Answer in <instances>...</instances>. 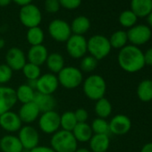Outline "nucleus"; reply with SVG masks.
<instances>
[{
    "mask_svg": "<svg viewBox=\"0 0 152 152\" xmlns=\"http://www.w3.org/2000/svg\"><path fill=\"white\" fill-rule=\"evenodd\" d=\"M119 66L127 72H137L145 66L144 53L139 47L126 45L120 49L117 56Z\"/></svg>",
    "mask_w": 152,
    "mask_h": 152,
    "instance_id": "f257e3e1",
    "label": "nucleus"
},
{
    "mask_svg": "<svg viewBox=\"0 0 152 152\" xmlns=\"http://www.w3.org/2000/svg\"><path fill=\"white\" fill-rule=\"evenodd\" d=\"M83 91L91 100L97 101L105 97L107 83L99 74H91L83 82Z\"/></svg>",
    "mask_w": 152,
    "mask_h": 152,
    "instance_id": "f03ea898",
    "label": "nucleus"
},
{
    "mask_svg": "<svg viewBox=\"0 0 152 152\" xmlns=\"http://www.w3.org/2000/svg\"><path fill=\"white\" fill-rule=\"evenodd\" d=\"M50 148L55 152H75L78 148V142L72 132L60 129L52 134Z\"/></svg>",
    "mask_w": 152,
    "mask_h": 152,
    "instance_id": "7ed1b4c3",
    "label": "nucleus"
},
{
    "mask_svg": "<svg viewBox=\"0 0 152 152\" xmlns=\"http://www.w3.org/2000/svg\"><path fill=\"white\" fill-rule=\"evenodd\" d=\"M57 80L59 85L66 90H74L83 84V72L75 66H64L58 73Z\"/></svg>",
    "mask_w": 152,
    "mask_h": 152,
    "instance_id": "20e7f679",
    "label": "nucleus"
},
{
    "mask_svg": "<svg viewBox=\"0 0 152 152\" xmlns=\"http://www.w3.org/2000/svg\"><path fill=\"white\" fill-rule=\"evenodd\" d=\"M111 49L112 48L109 43V39L104 35H93L87 39V50L89 54L98 61L107 57Z\"/></svg>",
    "mask_w": 152,
    "mask_h": 152,
    "instance_id": "39448f33",
    "label": "nucleus"
},
{
    "mask_svg": "<svg viewBox=\"0 0 152 152\" xmlns=\"http://www.w3.org/2000/svg\"><path fill=\"white\" fill-rule=\"evenodd\" d=\"M19 19L21 23L26 28L39 26L42 20L40 9L34 4H29L21 7L19 11Z\"/></svg>",
    "mask_w": 152,
    "mask_h": 152,
    "instance_id": "423d86ee",
    "label": "nucleus"
},
{
    "mask_svg": "<svg viewBox=\"0 0 152 152\" xmlns=\"http://www.w3.org/2000/svg\"><path fill=\"white\" fill-rule=\"evenodd\" d=\"M38 125L42 132L52 135L60 130V115L56 110L41 113L38 118Z\"/></svg>",
    "mask_w": 152,
    "mask_h": 152,
    "instance_id": "0eeeda50",
    "label": "nucleus"
},
{
    "mask_svg": "<svg viewBox=\"0 0 152 152\" xmlns=\"http://www.w3.org/2000/svg\"><path fill=\"white\" fill-rule=\"evenodd\" d=\"M65 46L68 55L73 59H82L87 55V39L84 36L72 34Z\"/></svg>",
    "mask_w": 152,
    "mask_h": 152,
    "instance_id": "6e6552de",
    "label": "nucleus"
},
{
    "mask_svg": "<svg viewBox=\"0 0 152 152\" xmlns=\"http://www.w3.org/2000/svg\"><path fill=\"white\" fill-rule=\"evenodd\" d=\"M48 31L50 37L57 42H66L72 34L70 24L62 19H55L50 22Z\"/></svg>",
    "mask_w": 152,
    "mask_h": 152,
    "instance_id": "1a4fd4ad",
    "label": "nucleus"
},
{
    "mask_svg": "<svg viewBox=\"0 0 152 152\" xmlns=\"http://www.w3.org/2000/svg\"><path fill=\"white\" fill-rule=\"evenodd\" d=\"M127 32L128 42L131 45L139 47L149 41L152 36L151 29L145 24H136L130 28Z\"/></svg>",
    "mask_w": 152,
    "mask_h": 152,
    "instance_id": "9d476101",
    "label": "nucleus"
},
{
    "mask_svg": "<svg viewBox=\"0 0 152 152\" xmlns=\"http://www.w3.org/2000/svg\"><path fill=\"white\" fill-rule=\"evenodd\" d=\"M17 137L20 140L23 149H27L28 151L39 144V133L38 130L31 124L23 125L18 132Z\"/></svg>",
    "mask_w": 152,
    "mask_h": 152,
    "instance_id": "9b49d317",
    "label": "nucleus"
},
{
    "mask_svg": "<svg viewBox=\"0 0 152 152\" xmlns=\"http://www.w3.org/2000/svg\"><path fill=\"white\" fill-rule=\"evenodd\" d=\"M58 86H59V83L57 80L56 74L47 72L41 74L39 76V78L36 81L35 91L42 94L52 95L56 91Z\"/></svg>",
    "mask_w": 152,
    "mask_h": 152,
    "instance_id": "f8f14e48",
    "label": "nucleus"
},
{
    "mask_svg": "<svg viewBox=\"0 0 152 152\" xmlns=\"http://www.w3.org/2000/svg\"><path fill=\"white\" fill-rule=\"evenodd\" d=\"M6 64L13 71H22L27 63L25 53L17 47H13L8 49L6 54Z\"/></svg>",
    "mask_w": 152,
    "mask_h": 152,
    "instance_id": "ddd939ff",
    "label": "nucleus"
},
{
    "mask_svg": "<svg viewBox=\"0 0 152 152\" xmlns=\"http://www.w3.org/2000/svg\"><path fill=\"white\" fill-rule=\"evenodd\" d=\"M22 126L23 122L21 121L18 114L12 110L0 115V127L10 134L18 132Z\"/></svg>",
    "mask_w": 152,
    "mask_h": 152,
    "instance_id": "4468645a",
    "label": "nucleus"
},
{
    "mask_svg": "<svg viewBox=\"0 0 152 152\" xmlns=\"http://www.w3.org/2000/svg\"><path fill=\"white\" fill-rule=\"evenodd\" d=\"M16 102L15 90L11 87L0 85V115L12 110Z\"/></svg>",
    "mask_w": 152,
    "mask_h": 152,
    "instance_id": "2eb2a0df",
    "label": "nucleus"
},
{
    "mask_svg": "<svg viewBox=\"0 0 152 152\" xmlns=\"http://www.w3.org/2000/svg\"><path fill=\"white\" fill-rule=\"evenodd\" d=\"M109 131L115 135H124L126 134L132 128L131 119L123 114H118L115 115L109 122Z\"/></svg>",
    "mask_w": 152,
    "mask_h": 152,
    "instance_id": "dca6fc26",
    "label": "nucleus"
},
{
    "mask_svg": "<svg viewBox=\"0 0 152 152\" xmlns=\"http://www.w3.org/2000/svg\"><path fill=\"white\" fill-rule=\"evenodd\" d=\"M17 114L23 124H31L38 120L41 113L38 107L36 106V104L33 101H31L26 104H23Z\"/></svg>",
    "mask_w": 152,
    "mask_h": 152,
    "instance_id": "f3484780",
    "label": "nucleus"
},
{
    "mask_svg": "<svg viewBox=\"0 0 152 152\" xmlns=\"http://www.w3.org/2000/svg\"><path fill=\"white\" fill-rule=\"evenodd\" d=\"M48 56V48L43 44L38 46H31L26 55L27 62L34 64L39 66H41L46 63Z\"/></svg>",
    "mask_w": 152,
    "mask_h": 152,
    "instance_id": "a211bd4d",
    "label": "nucleus"
},
{
    "mask_svg": "<svg viewBox=\"0 0 152 152\" xmlns=\"http://www.w3.org/2000/svg\"><path fill=\"white\" fill-rule=\"evenodd\" d=\"M0 149L2 152H23V145L17 136L6 134L0 139Z\"/></svg>",
    "mask_w": 152,
    "mask_h": 152,
    "instance_id": "6ab92c4d",
    "label": "nucleus"
},
{
    "mask_svg": "<svg viewBox=\"0 0 152 152\" xmlns=\"http://www.w3.org/2000/svg\"><path fill=\"white\" fill-rule=\"evenodd\" d=\"M33 102L36 104L40 113L55 110V107L56 106V101L53 95L42 94L37 91L35 93Z\"/></svg>",
    "mask_w": 152,
    "mask_h": 152,
    "instance_id": "aec40b11",
    "label": "nucleus"
},
{
    "mask_svg": "<svg viewBox=\"0 0 152 152\" xmlns=\"http://www.w3.org/2000/svg\"><path fill=\"white\" fill-rule=\"evenodd\" d=\"M91 152H107L110 146V139L107 134H93L89 141Z\"/></svg>",
    "mask_w": 152,
    "mask_h": 152,
    "instance_id": "412c9836",
    "label": "nucleus"
},
{
    "mask_svg": "<svg viewBox=\"0 0 152 152\" xmlns=\"http://www.w3.org/2000/svg\"><path fill=\"white\" fill-rule=\"evenodd\" d=\"M130 7L138 18L147 17L152 12V0H131Z\"/></svg>",
    "mask_w": 152,
    "mask_h": 152,
    "instance_id": "4be33fe9",
    "label": "nucleus"
},
{
    "mask_svg": "<svg viewBox=\"0 0 152 152\" xmlns=\"http://www.w3.org/2000/svg\"><path fill=\"white\" fill-rule=\"evenodd\" d=\"M72 134L77 142H89L93 135L91 127L87 123H78L72 130Z\"/></svg>",
    "mask_w": 152,
    "mask_h": 152,
    "instance_id": "5701e85b",
    "label": "nucleus"
},
{
    "mask_svg": "<svg viewBox=\"0 0 152 152\" xmlns=\"http://www.w3.org/2000/svg\"><path fill=\"white\" fill-rule=\"evenodd\" d=\"M72 34L83 36L91 28V21L87 16L79 15L75 17L70 24Z\"/></svg>",
    "mask_w": 152,
    "mask_h": 152,
    "instance_id": "b1692460",
    "label": "nucleus"
},
{
    "mask_svg": "<svg viewBox=\"0 0 152 152\" xmlns=\"http://www.w3.org/2000/svg\"><path fill=\"white\" fill-rule=\"evenodd\" d=\"M35 93H36V91L28 83L21 84L15 90L17 102H20L22 105L33 101Z\"/></svg>",
    "mask_w": 152,
    "mask_h": 152,
    "instance_id": "393cba45",
    "label": "nucleus"
},
{
    "mask_svg": "<svg viewBox=\"0 0 152 152\" xmlns=\"http://www.w3.org/2000/svg\"><path fill=\"white\" fill-rule=\"evenodd\" d=\"M45 64H47V67L50 71V72L54 74H57L65 66L64 56L57 52L48 54V56Z\"/></svg>",
    "mask_w": 152,
    "mask_h": 152,
    "instance_id": "a878e982",
    "label": "nucleus"
},
{
    "mask_svg": "<svg viewBox=\"0 0 152 152\" xmlns=\"http://www.w3.org/2000/svg\"><path fill=\"white\" fill-rule=\"evenodd\" d=\"M137 96L142 102H149L152 100V80L145 79L139 83Z\"/></svg>",
    "mask_w": 152,
    "mask_h": 152,
    "instance_id": "bb28decb",
    "label": "nucleus"
},
{
    "mask_svg": "<svg viewBox=\"0 0 152 152\" xmlns=\"http://www.w3.org/2000/svg\"><path fill=\"white\" fill-rule=\"evenodd\" d=\"M94 111L98 117L107 119L112 113V104L107 99L104 97L96 101Z\"/></svg>",
    "mask_w": 152,
    "mask_h": 152,
    "instance_id": "cd10ccee",
    "label": "nucleus"
},
{
    "mask_svg": "<svg viewBox=\"0 0 152 152\" xmlns=\"http://www.w3.org/2000/svg\"><path fill=\"white\" fill-rule=\"evenodd\" d=\"M44 39H45L44 31L39 26L28 29L26 33V39L31 46L42 45Z\"/></svg>",
    "mask_w": 152,
    "mask_h": 152,
    "instance_id": "c85d7f7f",
    "label": "nucleus"
},
{
    "mask_svg": "<svg viewBox=\"0 0 152 152\" xmlns=\"http://www.w3.org/2000/svg\"><path fill=\"white\" fill-rule=\"evenodd\" d=\"M108 39H109V43L112 48L121 49L127 45V42H128L127 32L123 30L116 31L114 33H112V35L110 36Z\"/></svg>",
    "mask_w": 152,
    "mask_h": 152,
    "instance_id": "c756f323",
    "label": "nucleus"
},
{
    "mask_svg": "<svg viewBox=\"0 0 152 152\" xmlns=\"http://www.w3.org/2000/svg\"><path fill=\"white\" fill-rule=\"evenodd\" d=\"M77 124V120L72 111H65L60 115V128L62 130L72 132Z\"/></svg>",
    "mask_w": 152,
    "mask_h": 152,
    "instance_id": "7c9ffc66",
    "label": "nucleus"
},
{
    "mask_svg": "<svg viewBox=\"0 0 152 152\" xmlns=\"http://www.w3.org/2000/svg\"><path fill=\"white\" fill-rule=\"evenodd\" d=\"M22 72L24 75V77L28 80V82L37 81L39 78V76L41 75L40 66L29 63V62H27L26 64L23 66V68L22 69Z\"/></svg>",
    "mask_w": 152,
    "mask_h": 152,
    "instance_id": "2f4dec72",
    "label": "nucleus"
},
{
    "mask_svg": "<svg viewBox=\"0 0 152 152\" xmlns=\"http://www.w3.org/2000/svg\"><path fill=\"white\" fill-rule=\"evenodd\" d=\"M119 23L124 28H132L134 25H136V23L138 21V17L132 10H124L123 11L118 18Z\"/></svg>",
    "mask_w": 152,
    "mask_h": 152,
    "instance_id": "473e14b6",
    "label": "nucleus"
},
{
    "mask_svg": "<svg viewBox=\"0 0 152 152\" xmlns=\"http://www.w3.org/2000/svg\"><path fill=\"white\" fill-rule=\"evenodd\" d=\"M91 127V130L93 132V134H109V124L107 121V119L97 117L95 118L91 124H90Z\"/></svg>",
    "mask_w": 152,
    "mask_h": 152,
    "instance_id": "72a5a7b5",
    "label": "nucleus"
},
{
    "mask_svg": "<svg viewBox=\"0 0 152 152\" xmlns=\"http://www.w3.org/2000/svg\"><path fill=\"white\" fill-rule=\"evenodd\" d=\"M98 60L91 55L84 56L80 62L79 69L83 72H92L98 67Z\"/></svg>",
    "mask_w": 152,
    "mask_h": 152,
    "instance_id": "f704fd0d",
    "label": "nucleus"
},
{
    "mask_svg": "<svg viewBox=\"0 0 152 152\" xmlns=\"http://www.w3.org/2000/svg\"><path fill=\"white\" fill-rule=\"evenodd\" d=\"M14 71L5 63L0 64V84L4 85L8 83L13 78Z\"/></svg>",
    "mask_w": 152,
    "mask_h": 152,
    "instance_id": "c9c22d12",
    "label": "nucleus"
},
{
    "mask_svg": "<svg viewBox=\"0 0 152 152\" xmlns=\"http://www.w3.org/2000/svg\"><path fill=\"white\" fill-rule=\"evenodd\" d=\"M60 7L67 10H74L82 5V0H58Z\"/></svg>",
    "mask_w": 152,
    "mask_h": 152,
    "instance_id": "e433bc0d",
    "label": "nucleus"
},
{
    "mask_svg": "<svg viewBox=\"0 0 152 152\" xmlns=\"http://www.w3.org/2000/svg\"><path fill=\"white\" fill-rule=\"evenodd\" d=\"M44 7L46 12L49 14H56L61 7L58 0H45Z\"/></svg>",
    "mask_w": 152,
    "mask_h": 152,
    "instance_id": "4c0bfd02",
    "label": "nucleus"
},
{
    "mask_svg": "<svg viewBox=\"0 0 152 152\" xmlns=\"http://www.w3.org/2000/svg\"><path fill=\"white\" fill-rule=\"evenodd\" d=\"M73 113L76 120H77V123H86L89 118V113L83 107L77 108Z\"/></svg>",
    "mask_w": 152,
    "mask_h": 152,
    "instance_id": "58836bf2",
    "label": "nucleus"
},
{
    "mask_svg": "<svg viewBox=\"0 0 152 152\" xmlns=\"http://www.w3.org/2000/svg\"><path fill=\"white\" fill-rule=\"evenodd\" d=\"M28 152H55V151L50 148V146L48 147V146H40V145H39L36 148L29 150Z\"/></svg>",
    "mask_w": 152,
    "mask_h": 152,
    "instance_id": "ea45409f",
    "label": "nucleus"
},
{
    "mask_svg": "<svg viewBox=\"0 0 152 152\" xmlns=\"http://www.w3.org/2000/svg\"><path fill=\"white\" fill-rule=\"evenodd\" d=\"M144 61H145V65L147 64L152 66V48H148L144 53Z\"/></svg>",
    "mask_w": 152,
    "mask_h": 152,
    "instance_id": "a19ab883",
    "label": "nucleus"
},
{
    "mask_svg": "<svg viewBox=\"0 0 152 152\" xmlns=\"http://www.w3.org/2000/svg\"><path fill=\"white\" fill-rule=\"evenodd\" d=\"M12 1L15 2L16 5H18V6H20V7H23V6L31 4L32 0H12Z\"/></svg>",
    "mask_w": 152,
    "mask_h": 152,
    "instance_id": "79ce46f5",
    "label": "nucleus"
},
{
    "mask_svg": "<svg viewBox=\"0 0 152 152\" xmlns=\"http://www.w3.org/2000/svg\"><path fill=\"white\" fill-rule=\"evenodd\" d=\"M140 152H152V142L146 143V144L142 147Z\"/></svg>",
    "mask_w": 152,
    "mask_h": 152,
    "instance_id": "37998d69",
    "label": "nucleus"
},
{
    "mask_svg": "<svg viewBox=\"0 0 152 152\" xmlns=\"http://www.w3.org/2000/svg\"><path fill=\"white\" fill-rule=\"evenodd\" d=\"M12 2V0H0V7H6L9 6Z\"/></svg>",
    "mask_w": 152,
    "mask_h": 152,
    "instance_id": "c03bdc74",
    "label": "nucleus"
},
{
    "mask_svg": "<svg viewBox=\"0 0 152 152\" xmlns=\"http://www.w3.org/2000/svg\"><path fill=\"white\" fill-rule=\"evenodd\" d=\"M147 22H148V27L152 28V12L147 16Z\"/></svg>",
    "mask_w": 152,
    "mask_h": 152,
    "instance_id": "a18cd8bd",
    "label": "nucleus"
},
{
    "mask_svg": "<svg viewBox=\"0 0 152 152\" xmlns=\"http://www.w3.org/2000/svg\"><path fill=\"white\" fill-rule=\"evenodd\" d=\"M75 152H91L90 150V148H77V149L75 150Z\"/></svg>",
    "mask_w": 152,
    "mask_h": 152,
    "instance_id": "49530a36",
    "label": "nucleus"
},
{
    "mask_svg": "<svg viewBox=\"0 0 152 152\" xmlns=\"http://www.w3.org/2000/svg\"><path fill=\"white\" fill-rule=\"evenodd\" d=\"M6 46V41L3 38H0V49H2L4 48Z\"/></svg>",
    "mask_w": 152,
    "mask_h": 152,
    "instance_id": "de8ad7c7",
    "label": "nucleus"
}]
</instances>
